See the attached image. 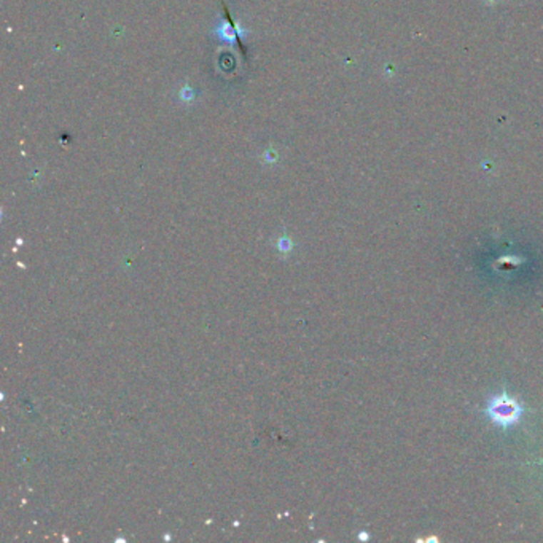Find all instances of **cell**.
Segmentation results:
<instances>
[{"instance_id": "7a4b0ae2", "label": "cell", "mask_w": 543, "mask_h": 543, "mask_svg": "<svg viewBox=\"0 0 543 543\" xmlns=\"http://www.w3.org/2000/svg\"><path fill=\"white\" fill-rule=\"evenodd\" d=\"M360 539H362V540H367V539H368V535H367V534H360Z\"/></svg>"}, {"instance_id": "6da1fadb", "label": "cell", "mask_w": 543, "mask_h": 543, "mask_svg": "<svg viewBox=\"0 0 543 543\" xmlns=\"http://www.w3.org/2000/svg\"><path fill=\"white\" fill-rule=\"evenodd\" d=\"M524 408L512 398L508 394H500L491 398V402L486 407V415L489 416L492 422H496L499 427H512L519 421Z\"/></svg>"}]
</instances>
